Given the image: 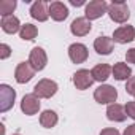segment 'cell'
Listing matches in <instances>:
<instances>
[{"label": "cell", "mask_w": 135, "mask_h": 135, "mask_svg": "<svg viewBox=\"0 0 135 135\" xmlns=\"http://www.w3.org/2000/svg\"><path fill=\"white\" fill-rule=\"evenodd\" d=\"M132 75V70L130 67L124 62H116L114 67H113V78L118 80V81H127Z\"/></svg>", "instance_id": "cell-19"}, {"label": "cell", "mask_w": 135, "mask_h": 135, "mask_svg": "<svg viewBox=\"0 0 135 135\" xmlns=\"http://www.w3.org/2000/svg\"><path fill=\"white\" fill-rule=\"evenodd\" d=\"M16 100V91L8 84H0V111L7 113L10 108H13Z\"/></svg>", "instance_id": "cell-5"}, {"label": "cell", "mask_w": 135, "mask_h": 135, "mask_svg": "<svg viewBox=\"0 0 135 135\" xmlns=\"http://www.w3.org/2000/svg\"><path fill=\"white\" fill-rule=\"evenodd\" d=\"M94 99L100 105H111L118 99V91L110 84H102L94 91Z\"/></svg>", "instance_id": "cell-2"}, {"label": "cell", "mask_w": 135, "mask_h": 135, "mask_svg": "<svg viewBox=\"0 0 135 135\" xmlns=\"http://www.w3.org/2000/svg\"><path fill=\"white\" fill-rule=\"evenodd\" d=\"M10 54H11V48L7 43L0 45V59H7V57H10Z\"/></svg>", "instance_id": "cell-25"}, {"label": "cell", "mask_w": 135, "mask_h": 135, "mask_svg": "<svg viewBox=\"0 0 135 135\" xmlns=\"http://www.w3.org/2000/svg\"><path fill=\"white\" fill-rule=\"evenodd\" d=\"M122 135H135V124H130V126H127Z\"/></svg>", "instance_id": "cell-28"}, {"label": "cell", "mask_w": 135, "mask_h": 135, "mask_svg": "<svg viewBox=\"0 0 135 135\" xmlns=\"http://www.w3.org/2000/svg\"><path fill=\"white\" fill-rule=\"evenodd\" d=\"M91 29H92V24H91L89 19H86V16L84 18H76L70 24V32L75 37H84L91 32Z\"/></svg>", "instance_id": "cell-11"}, {"label": "cell", "mask_w": 135, "mask_h": 135, "mask_svg": "<svg viewBox=\"0 0 135 135\" xmlns=\"http://www.w3.org/2000/svg\"><path fill=\"white\" fill-rule=\"evenodd\" d=\"M29 13L33 19H37L40 22H45L49 18V5H46V2H43V0H37V2L32 3Z\"/></svg>", "instance_id": "cell-13"}, {"label": "cell", "mask_w": 135, "mask_h": 135, "mask_svg": "<svg viewBox=\"0 0 135 135\" xmlns=\"http://www.w3.org/2000/svg\"><path fill=\"white\" fill-rule=\"evenodd\" d=\"M59 118H57V113L52 111V110H45L41 114H40V124L45 127V129H51L57 124Z\"/></svg>", "instance_id": "cell-20"}, {"label": "cell", "mask_w": 135, "mask_h": 135, "mask_svg": "<svg viewBox=\"0 0 135 135\" xmlns=\"http://www.w3.org/2000/svg\"><path fill=\"white\" fill-rule=\"evenodd\" d=\"M49 16L57 22L65 21L69 18V8H67V5H64L62 2H51L49 3Z\"/></svg>", "instance_id": "cell-14"}, {"label": "cell", "mask_w": 135, "mask_h": 135, "mask_svg": "<svg viewBox=\"0 0 135 135\" xmlns=\"http://www.w3.org/2000/svg\"><path fill=\"white\" fill-rule=\"evenodd\" d=\"M57 89H59V86H57L56 81L45 78V80H40V81L35 84L33 94H35L38 99H51V97L57 92Z\"/></svg>", "instance_id": "cell-3"}, {"label": "cell", "mask_w": 135, "mask_h": 135, "mask_svg": "<svg viewBox=\"0 0 135 135\" xmlns=\"http://www.w3.org/2000/svg\"><path fill=\"white\" fill-rule=\"evenodd\" d=\"M135 40V27L133 26H121L114 30L113 33V41L119 43V45H126Z\"/></svg>", "instance_id": "cell-8"}, {"label": "cell", "mask_w": 135, "mask_h": 135, "mask_svg": "<svg viewBox=\"0 0 135 135\" xmlns=\"http://www.w3.org/2000/svg\"><path fill=\"white\" fill-rule=\"evenodd\" d=\"M107 11H108V3L105 0H92V2H89L86 5V8H84L86 19H89V21L102 18Z\"/></svg>", "instance_id": "cell-4"}, {"label": "cell", "mask_w": 135, "mask_h": 135, "mask_svg": "<svg viewBox=\"0 0 135 135\" xmlns=\"http://www.w3.org/2000/svg\"><path fill=\"white\" fill-rule=\"evenodd\" d=\"M126 92L129 95H133L135 97V76H130L126 83Z\"/></svg>", "instance_id": "cell-23"}, {"label": "cell", "mask_w": 135, "mask_h": 135, "mask_svg": "<svg viewBox=\"0 0 135 135\" xmlns=\"http://www.w3.org/2000/svg\"><path fill=\"white\" fill-rule=\"evenodd\" d=\"M0 26H2V30L5 32V33H16V32H19L21 30V22H19V19L16 18V16H5V18H2V21H0Z\"/></svg>", "instance_id": "cell-18"}, {"label": "cell", "mask_w": 135, "mask_h": 135, "mask_svg": "<svg viewBox=\"0 0 135 135\" xmlns=\"http://www.w3.org/2000/svg\"><path fill=\"white\" fill-rule=\"evenodd\" d=\"M13 135H21V133H13Z\"/></svg>", "instance_id": "cell-30"}, {"label": "cell", "mask_w": 135, "mask_h": 135, "mask_svg": "<svg viewBox=\"0 0 135 135\" xmlns=\"http://www.w3.org/2000/svg\"><path fill=\"white\" fill-rule=\"evenodd\" d=\"M16 7H18L16 0H2L0 2V15H2V18L11 16V13L16 10Z\"/></svg>", "instance_id": "cell-22"}, {"label": "cell", "mask_w": 135, "mask_h": 135, "mask_svg": "<svg viewBox=\"0 0 135 135\" xmlns=\"http://www.w3.org/2000/svg\"><path fill=\"white\" fill-rule=\"evenodd\" d=\"M70 5H73V7H83L86 3L83 2V0H78V2H76V0H70Z\"/></svg>", "instance_id": "cell-29"}, {"label": "cell", "mask_w": 135, "mask_h": 135, "mask_svg": "<svg viewBox=\"0 0 135 135\" xmlns=\"http://www.w3.org/2000/svg\"><path fill=\"white\" fill-rule=\"evenodd\" d=\"M29 62L33 67L35 72H41L46 67V64H48V56H46L45 49L40 48V46H35L30 51V54H29Z\"/></svg>", "instance_id": "cell-7"}, {"label": "cell", "mask_w": 135, "mask_h": 135, "mask_svg": "<svg viewBox=\"0 0 135 135\" xmlns=\"http://www.w3.org/2000/svg\"><path fill=\"white\" fill-rule=\"evenodd\" d=\"M21 110L27 116H33L40 110V99L35 94H26L21 100Z\"/></svg>", "instance_id": "cell-9"}, {"label": "cell", "mask_w": 135, "mask_h": 135, "mask_svg": "<svg viewBox=\"0 0 135 135\" xmlns=\"http://www.w3.org/2000/svg\"><path fill=\"white\" fill-rule=\"evenodd\" d=\"M33 76H35V70H33V67L30 65V62H19V64L16 65L15 80H16L19 84L29 83Z\"/></svg>", "instance_id": "cell-6"}, {"label": "cell", "mask_w": 135, "mask_h": 135, "mask_svg": "<svg viewBox=\"0 0 135 135\" xmlns=\"http://www.w3.org/2000/svg\"><path fill=\"white\" fill-rule=\"evenodd\" d=\"M107 13H108L110 19L113 22H118V24H124L130 18V10H129V7L124 0H113L108 5Z\"/></svg>", "instance_id": "cell-1"}, {"label": "cell", "mask_w": 135, "mask_h": 135, "mask_svg": "<svg viewBox=\"0 0 135 135\" xmlns=\"http://www.w3.org/2000/svg\"><path fill=\"white\" fill-rule=\"evenodd\" d=\"M107 118H108L110 121H114V122H122V121H126V118H127L126 108H124L122 105H119V103H111V105H108V108H107Z\"/></svg>", "instance_id": "cell-16"}, {"label": "cell", "mask_w": 135, "mask_h": 135, "mask_svg": "<svg viewBox=\"0 0 135 135\" xmlns=\"http://www.w3.org/2000/svg\"><path fill=\"white\" fill-rule=\"evenodd\" d=\"M114 48V41L113 38L110 37H97L94 40V49L97 54H102V56H108Z\"/></svg>", "instance_id": "cell-15"}, {"label": "cell", "mask_w": 135, "mask_h": 135, "mask_svg": "<svg viewBox=\"0 0 135 135\" xmlns=\"http://www.w3.org/2000/svg\"><path fill=\"white\" fill-rule=\"evenodd\" d=\"M100 135H121V133H119L118 129H111V127H108V129H103V130L100 132Z\"/></svg>", "instance_id": "cell-27"}, {"label": "cell", "mask_w": 135, "mask_h": 135, "mask_svg": "<svg viewBox=\"0 0 135 135\" xmlns=\"http://www.w3.org/2000/svg\"><path fill=\"white\" fill-rule=\"evenodd\" d=\"M89 52H88V48L83 45V43H73L70 45L69 48V57L73 64H83L86 62Z\"/></svg>", "instance_id": "cell-12"}, {"label": "cell", "mask_w": 135, "mask_h": 135, "mask_svg": "<svg viewBox=\"0 0 135 135\" xmlns=\"http://www.w3.org/2000/svg\"><path fill=\"white\" fill-rule=\"evenodd\" d=\"M37 35H38V29H37V26L29 24V22L24 24V26L21 27V30H19V37H21L22 40H27V41L35 40Z\"/></svg>", "instance_id": "cell-21"}, {"label": "cell", "mask_w": 135, "mask_h": 135, "mask_svg": "<svg viewBox=\"0 0 135 135\" xmlns=\"http://www.w3.org/2000/svg\"><path fill=\"white\" fill-rule=\"evenodd\" d=\"M92 83H94V76H92V73L89 70L81 69V70L75 72V75H73V84L76 86V89L84 91V89L91 88Z\"/></svg>", "instance_id": "cell-10"}, {"label": "cell", "mask_w": 135, "mask_h": 135, "mask_svg": "<svg viewBox=\"0 0 135 135\" xmlns=\"http://www.w3.org/2000/svg\"><path fill=\"white\" fill-rule=\"evenodd\" d=\"M92 76H94V81H99V83H103L110 78V75L113 73V69L108 65V64H97L94 69L91 70Z\"/></svg>", "instance_id": "cell-17"}, {"label": "cell", "mask_w": 135, "mask_h": 135, "mask_svg": "<svg viewBox=\"0 0 135 135\" xmlns=\"http://www.w3.org/2000/svg\"><path fill=\"white\" fill-rule=\"evenodd\" d=\"M124 108H126V114L135 121V102H127Z\"/></svg>", "instance_id": "cell-24"}, {"label": "cell", "mask_w": 135, "mask_h": 135, "mask_svg": "<svg viewBox=\"0 0 135 135\" xmlns=\"http://www.w3.org/2000/svg\"><path fill=\"white\" fill-rule=\"evenodd\" d=\"M126 59H127L129 64H133V65H135V48L127 49V52H126Z\"/></svg>", "instance_id": "cell-26"}]
</instances>
